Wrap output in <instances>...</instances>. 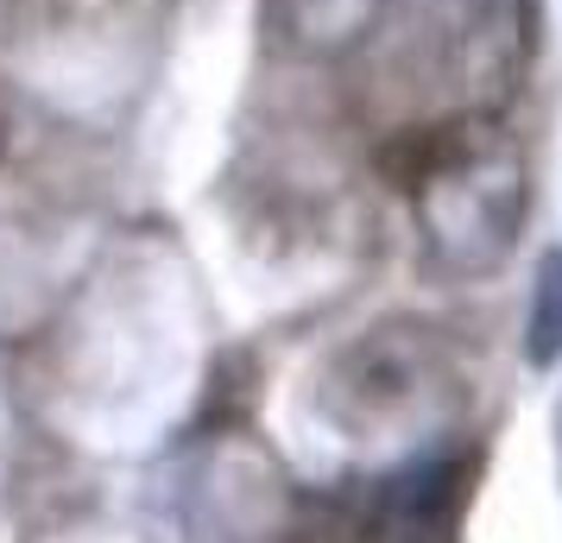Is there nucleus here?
Wrapping results in <instances>:
<instances>
[{
    "label": "nucleus",
    "mask_w": 562,
    "mask_h": 543,
    "mask_svg": "<svg viewBox=\"0 0 562 543\" xmlns=\"http://www.w3.org/2000/svg\"><path fill=\"white\" fill-rule=\"evenodd\" d=\"M543 52L537 0H436L430 70L449 89L456 114H506Z\"/></svg>",
    "instance_id": "obj_2"
},
{
    "label": "nucleus",
    "mask_w": 562,
    "mask_h": 543,
    "mask_svg": "<svg viewBox=\"0 0 562 543\" xmlns=\"http://www.w3.org/2000/svg\"><path fill=\"white\" fill-rule=\"evenodd\" d=\"M537 336H543V348H557V341H562V253L543 259V291H537Z\"/></svg>",
    "instance_id": "obj_4"
},
{
    "label": "nucleus",
    "mask_w": 562,
    "mask_h": 543,
    "mask_svg": "<svg viewBox=\"0 0 562 543\" xmlns=\"http://www.w3.org/2000/svg\"><path fill=\"white\" fill-rule=\"evenodd\" d=\"M392 0H259L266 45L291 64H348L380 38Z\"/></svg>",
    "instance_id": "obj_3"
},
{
    "label": "nucleus",
    "mask_w": 562,
    "mask_h": 543,
    "mask_svg": "<svg viewBox=\"0 0 562 543\" xmlns=\"http://www.w3.org/2000/svg\"><path fill=\"white\" fill-rule=\"evenodd\" d=\"M411 222L436 272L481 279L512 253L531 208V171L499 114H449L411 146Z\"/></svg>",
    "instance_id": "obj_1"
},
{
    "label": "nucleus",
    "mask_w": 562,
    "mask_h": 543,
    "mask_svg": "<svg viewBox=\"0 0 562 543\" xmlns=\"http://www.w3.org/2000/svg\"><path fill=\"white\" fill-rule=\"evenodd\" d=\"M20 20V0H0V38H7V26Z\"/></svg>",
    "instance_id": "obj_5"
}]
</instances>
